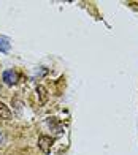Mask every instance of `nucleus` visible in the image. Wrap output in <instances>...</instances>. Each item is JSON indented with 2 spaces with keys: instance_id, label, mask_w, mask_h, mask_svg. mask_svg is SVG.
Instances as JSON below:
<instances>
[{
  "instance_id": "obj_5",
  "label": "nucleus",
  "mask_w": 138,
  "mask_h": 155,
  "mask_svg": "<svg viewBox=\"0 0 138 155\" xmlns=\"http://www.w3.org/2000/svg\"><path fill=\"white\" fill-rule=\"evenodd\" d=\"M37 94H38V97H40V103L45 104V103L48 101V90H46L43 86H38V87H37Z\"/></svg>"
},
{
  "instance_id": "obj_4",
  "label": "nucleus",
  "mask_w": 138,
  "mask_h": 155,
  "mask_svg": "<svg viewBox=\"0 0 138 155\" xmlns=\"http://www.w3.org/2000/svg\"><path fill=\"white\" fill-rule=\"evenodd\" d=\"M11 119V111L8 109V106L3 103H0V120H10Z\"/></svg>"
},
{
  "instance_id": "obj_3",
  "label": "nucleus",
  "mask_w": 138,
  "mask_h": 155,
  "mask_svg": "<svg viewBox=\"0 0 138 155\" xmlns=\"http://www.w3.org/2000/svg\"><path fill=\"white\" fill-rule=\"evenodd\" d=\"M13 155H40V153L33 147H21V149H16L13 152Z\"/></svg>"
},
{
  "instance_id": "obj_7",
  "label": "nucleus",
  "mask_w": 138,
  "mask_h": 155,
  "mask_svg": "<svg viewBox=\"0 0 138 155\" xmlns=\"http://www.w3.org/2000/svg\"><path fill=\"white\" fill-rule=\"evenodd\" d=\"M8 49H10L8 40H6V38H0V51H2V52H6Z\"/></svg>"
},
{
  "instance_id": "obj_2",
  "label": "nucleus",
  "mask_w": 138,
  "mask_h": 155,
  "mask_svg": "<svg viewBox=\"0 0 138 155\" xmlns=\"http://www.w3.org/2000/svg\"><path fill=\"white\" fill-rule=\"evenodd\" d=\"M10 143H11L10 135L5 130H0V150H6L10 147Z\"/></svg>"
},
{
  "instance_id": "obj_1",
  "label": "nucleus",
  "mask_w": 138,
  "mask_h": 155,
  "mask_svg": "<svg viewBox=\"0 0 138 155\" xmlns=\"http://www.w3.org/2000/svg\"><path fill=\"white\" fill-rule=\"evenodd\" d=\"M51 147H52V138L45 136V135L38 138V149L43 153H48L51 150Z\"/></svg>"
},
{
  "instance_id": "obj_6",
  "label": "nucleus",
  "mask_w": 138,
  "mask_h": 155,
  "mask_svg": "<svg viewBox=\"0 0 138 155\" xmlns=\"http://www.w3.org/2000/svg\"><path fill=\"white\" fill-rule=\"evenodd\" d=\"M3 81L6 84H15L16 82V73L15 71H5L3 73Z\"/></svg>"
}]
</instances>
